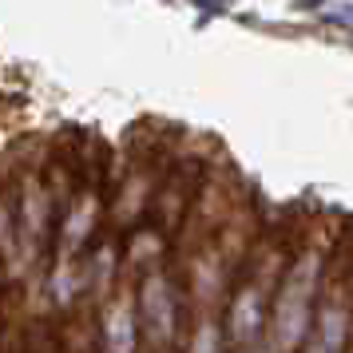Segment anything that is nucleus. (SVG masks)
<instances>
[{
	"mask_svg": "<svg viewBox=\"0 0 353 353\" xmlns=\"http://www.w3.org/2000/svg\"><path fill=\"white\" fill-rule=\"evenodd\" d=\"M286 294L278 302V345L294 350L305 334V321H310V298H314V262L294 266L286 278Z\"/></svg>",
	"mask_w": 353,
	"mask_h": 353,
	"instance_id": "obj_1",
	"label": "nucleus"
},
{
	"mask_svg": "<svg viewBox=\"0 0 353 353\" xmlns=\"http://www.w3.org/2000/svg\"><path fill=\"white\" fill-rule=\"evenodd\" d=\"M147 334H151V341L171 334V294L163 282L147 286Z\"/></svg>",
	"mask_w": 353,
	"mask_h": 353,
	"instance_id": "obj_2",
	"label": "nucleus"
},
{
	"mask_svg": "<svg viewBox=\"0 0 353 353\" xmlns=\"http://www.w3.org/2000/svg\"><path fill=\"white\" fill-rule=\"evenodd\" d=\"M108 341H112V353H128L131 350V310L128 302L119 305L108 321Z\"/></svg>",
	"mask_w": 353,
	"mask_h": 353,
	"instance_id": "obj_4",
	"label": "nucleus"
},
{
	"mask_svg": "<svg viewBox=\"0 0 353 353\" xmlns=\"http://www.w3.org/2000/svg\"><path fill=\"white\" fill-rule=\"evenodd\" d=\"M230 321H234V337L239 341H250V337L258 334V290H246L239 302H234V310H230Z\"/></svg>",
	"mask_w": 353,
	"mask_h": 353,
	"instance_id": "obj_3",
	"label": "nucleus"
}]
</instances>
